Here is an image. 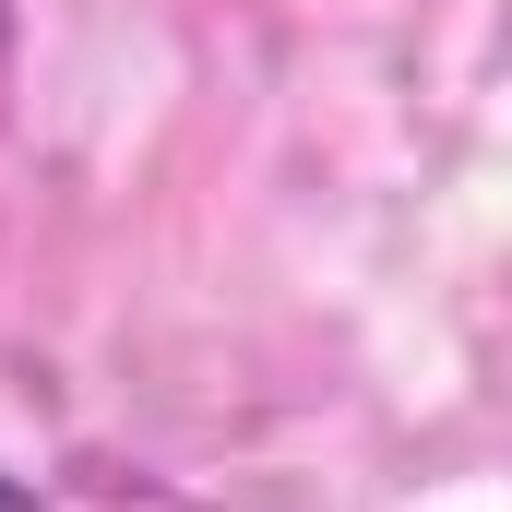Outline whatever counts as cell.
<instances>
[{"label":"cell","instance_id":"obj_1","mask_svg":"<svg viewBox=\"0 0 512 512\" xmlns=\"http://www.w3.org/2000/svg\"><path fill=\"white\" fill-rule=\"evenodd\" d=\"M0 512H48V501H36V489H12V477H0Z\"/></svg>","mask_w":512,"mask_h":512}]
</instances>
